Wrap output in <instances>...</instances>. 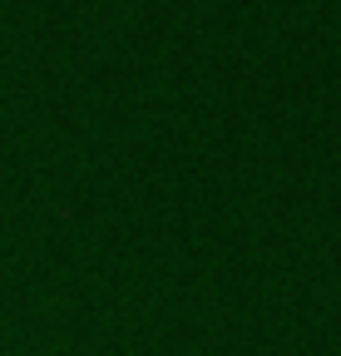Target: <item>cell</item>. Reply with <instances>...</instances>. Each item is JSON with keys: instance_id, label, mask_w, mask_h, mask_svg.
Returning <instances> with one entry per match:
<instances>
[{"instance_id": "obj_1", "label": "cell", "mask_w": 341, "mask_h": 356, "mask_svg": "<svg viewBox=\"0 0 341 356\" xmlns=\"http://www.w3.org/2000/svg\"><path fill=\"white\" fill-rule=\"evenodd\" d=\"M0 356H10V351H6V341H0Z\"/></svg>"}]
</instances>
